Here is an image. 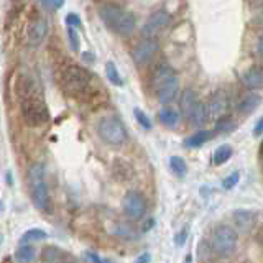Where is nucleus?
<instances>
[{"label":"nucleus","instance_id":"obj_1","mask_svg":"<svg viewBox=\"0 0 263 263\" xmlns=\"http://www.w3.org/2000/svg\"><path fill=\"white\" fill-rule=\"evenodd\" d=\"M99 16L104 25L120 36H130L135 31V16L117 4H104L99 7Z\"/></svg>","mask_w":263,"mask_h":263},{"label":"nucleus","instance_id":"obj_2","mask_svg":"<svg viewBox=\"0 0 263 263\" xmlns=\"http://www.w3.org/2000/svg\"><path fill=\"white\" fill-rule=\"evenodd\" d=\"M28 186L31 201L35 208L45 214L51 212V196H49V187L45 176V166L43 164H33L28 170Z\"/></svg>","mask_w":263,"mask_h":263},{"label":"nucleus","instance_id":"obj_3","mask_svg":"<svg viewBox=\"0 0 263 263\" xmlns=\"http://www.w3.org/2000/svg\"><path fill=\"white\" fill-rule=\"evenodd\" d=\"M60 82L64 92H68L69 96H81L89 89L92 76L86 68H82L79 64H66L61 69Z\"/></svg>","mask_w":263,"mask_h":263},{"label":"nucleus","instance_id":"obj_4","mask_svg":"<svg viewBox=\"0 0 263 263\" xmlns=\"http://www.w3.org/2000/svg\"><path fill=\"white\" fill-rule=\"evenodd\" d=\"M211 243H212L214 253H216L217 257L227 258L237 249L238 234H237V230L234 227L226 226V224H220V226H217L216 229L212 230Z\"/></svg>","mask_w":263,"mask_h":263},{"label":"nucleus","instance_id":"obj_5","mask_svg":"<svg viewBox=\"0 0 263 263\" xmlns=\"http://www.w3.org/2000/svg\"><path fill=\"white\" fill-rule=\"evenodd\" d=\"M22 117L28 127H41L49 120V112L46 104L41 101L40 96L25 99L20 102Z\"/></svg>","mask_w":263,"mask_h":263},{"label":"nucleus","instance_id":"obj_6","mask_svg":"<svg viewBox=\"0 0 263 263\" xmlns=\"http://www.w3.org/2000/svg\"><path fill=\"white\" fill-rule=\"evenodd\" d=\"M97 134L109 145H123L128 137L125 125L117 117H104L97 123Z\"/></svg>","mask_w":263,"mask_h":263},{"label":"nucleus","instance_id":"obj_7","mask_svg":"<svg viewBox=\"0 0 263 263\" xmlns=\"http://www.w3.org/2000/svg\"><path fill=\"white\" fill-rule=\"evenodd\" d=\"M122 209L130 220H142L146 214V197L137 189H132L123 196Z\"/></svg>","mask_w":263,"mask_h":263},{"label":"nucleus","instance_id":"obj_8","mask_svg":"<svg viewBox=\"0 0 263 263\" xmlns=\"http://www.w3.org/2000/svg\"><path fill=\"white\" fill-rule=\"evenodd\" d=\"M158 51H160L158 41L155 38H143L132 49V60H134L137 66H146L148 63L153 61V58L158 54Z\"/></svg>","mask_w":263,"mask_h":263},{"label":"nucleus","instance_id":"obj_9","mask_svg":"<svg viewBox=\"0 0 263 263\" xmlns=\"http://www.w3.org/2000/svg\"><path fill=\"white\" fill-rule=\"evenodd\" d=\"M48 35V22L43 15L31 16L27 25V43L35 48L43 43V40Z\"/></svg>","mask_w":263,"mask_h":263},{"label":"nucleus","instance_id":"obj_10","mask_svg":"<svg viewBox=\"0 0 263 263\" xmlns=\"http://www.w3.org/2000/svg\"><path fill=\"white\" fill-rule=\"evenodd\" d=\"M170 20H171V16L166 10L153 12L150 16H148V20L145 22L143 28H142L143 36L145 38H155L156 35H160V33L170 25Z\"/></svg>","mask_w":263,"mask_h":263},{"label":"nucleus","instance_id":"obj_11","mask_svg":"<svg viewBox=\"0 0 263 263\" xmlns=\"http://www.w3.org/2000/svg\"><path fill=\"white\" fill-rule=\"evenodd\" d=\"M229 109V96L226 90H216V92L212 94L211 97V104H209V114H211V117L212 119H220V117H224L226 112Z\"/></svg>","mask_w":263,"mask_h":263},{"label":"nucleus","instance_id":"obj_12","mask_svg":"<svg viewBox=\"0 0 263 263\" xmlns=\"http://www.w3.org/2000/svg\"><path fill=\"white\" fill-rule=\"evenodd\" d=\"M178 92H179V78L175 74V76L170 78L158 90H156V97H158L160 104L166 105L178 96Z\"/></svg>","mask_w":263,"mask_h":263},{"label":"nucleus","instance_id":"obj_13","mask_svg":"<svg viewBox=\"0 0 263 263\" xmlns=\"http://www.w3.org/2000/svg\"><path fill=\"white\" fill-rule=\"evenodd\" d=\"M234 224L242 230V232H249L253 229L255 222H257V212L252 209H235L232 212Z\"/></svg>","mask_w":263,"mask_h":263},{"label":"nucleus","instance_id":"obj_14","mask_svg":"<svg viewBox=\"0 0 263 263\" xmlns=\"http://www.w3.org/2000/svg\"><path fill=\"white\" fill-rule=\"evenodd\" d=\"M242 82L243 86L255 92V90L263 89V68L261 66H252L249 68L242 76Z\"/></svg>","mask_w":263,"mask_h":263},{"label":"nucleus","instance_id":"obj_15","mask_svg":"<svg viewBox=\"0 0 263 263\" xmlns=\"http://www.w3.org/2000/svg\"><path fill=\"white\" fill-rule=\"evenodd\" d=\"M15 90H16V96H18V99H20V102L25 101V99L38 96L36 82L33 81L30 76H20L18 81H16V84H15Z\"/></svg>","mask_w":263,"mask_h":263},{"label":"nucleus","instance_id":"obj_16","mask_svg":"<svg viewBox=\"0 0 263 263\" xmlns=\"http://www.w3.org/2000/svg\"><path fill=\"white\" fill-rule=\"evenodd\" d=\"M261 104V96L257 92H250L243 96L237 104V112L240 115H250L258 109Z\"/></svg>","mask_w":263,"mask_h":263},{"label":"nucleus","instance_id":"obj_17","mask_svg":"<svg viewBox=\"0 0 263 263\" xmlns=\"http://www.w3.org/2000/svg\"><path fill=\"white\" fill-rule=\"evenodd\" d=\"M158 120L166 128H176L181 122V114L175 107H163L158 112Z\"/></svg>","mask_w":263,"mask_h":263},{"label":"nucleus","instance_id":"obj_18","mask_svg":"<svg viewBox=\"0 0 263 263\" xmlns=\"http://www.w3.org/2000/svg\"><path fill=\"white\" fill-rule=\"evenodd\" d=\"M214 135H216V134H214V130H205V128L197 130V132H194L193 135H189L184 140V146L186 148H201L202 145L208 143L209 140H212Z\"/></svg>","mask_w":263,"mask_h":263},{"label":"nucleus","instance_id":"obj_19","mask_svg":"<svg viewBox=\"0 0 263 263\" xmlns=\"http://www.w3.org/2000/svg\"><path fill=\"white\" fill-rule=\"evenodd\" d=\"M175 76V71H173L171 66L168 64H160L152 74V87L155 89V92L158 90L164 82H166L170 78Z\"/></svg>","mask_w":263,"mask_h":263},{"label":"nucleus","instance_id":"obj_20","mask_svg":"<svg viewBox=\"0 0 263 263\" xmlns=\"http://www.w3.org/2000/svg\"><path fill=\"white\" fill-rule=\"evenodd\" d=\"M197 102H199L197 94L194 92L193 89H186L183 92V96H181V102H179L181 104V112H183V115L186 119H189V115L193 114Z\"/></svg>","mask_w":263,"mask_h":263},{"label":"nucleus","instance_id":"obj_21","mask_svg":"<svg viewBox=\"0 0 263 263\" xmlns=\"http://www.w3.org/2000/svg\"><path fill=\"white\" fill-rule=\"evenodd\" d=\"M211 117L209 114V105H205L204 102H197V105L194 107L193 114L189 115V122L193 123L194 127H202L205 122H208V119Z\"/></svg>","mask_w":263,"mask_h":263},{"label":"nucleus","instance_id":"obj_22","mask_svg":"<svg viewBox=\"0 0 263 263\" xmlns=\"http://www.w3.org/2000/svg\"><path fill=\"white\" fill-rule=\"evenodd\" d=\"M112 171L117 179L120 181H128L134 178V166L127 160H115Z\"/></svg>","mask_w":263,"mask_h":263},{"label":"nucleus","instance_id":"obj_23","mask_svg":"<svg viewBox=\"0 0 263 263\" xmlns=\"http://www.w3.org/2000/svg\"><path fill=\"white\" fill-rule=\"evenodd\" d=\"M234 155V148L224 143L216 148V152L212 153V163L216 164V166H222V164H226L230 158H232Z\"/></svg>","mask_w":263,"mask_h":263},{"label":"nucleus","instance_id":"obj_24","mask_svg":"<svg viewBox=\"0 0 263 263\" xmlns=\"http://www.w3.org/2000/svg\"><path fill=\"white\" fill-rule=\"evenodd\" d=\"M237 128V122L234 120V117H230V115H224V117H220L216 120V125H214V134H220V135H226V134H230V132H234Z\"/></svg>","mask_w":263,"mask_h":263},{"label":"nucleus","instance_id":"obj_25","mask_svg":"<svg viewBox=\"0 0 263 263\" xmlns=\"http://www.w3.org/2000/svg\"><path fill=\"white\" fill-rule=\"evenodd\" d=\"M170 168L178 178H184L187 175V163L184 161L183 156H171L170 158Z\"/></svg>","mask_w":263,"mask_h":263},{"label":"nucleus","instance_id":"obj_26","mask_svg":"<svg viewBox=\"0 0 263 263\" xmlns=\"http://www.w3.org/2000/svg\"><path fill=\"white\" fill-rule=\"evenodd\" d=\"M15 258L20 263H31L36 258V249L31 245H22L15 253Z\"/></svg>","mask_w":263,"mask_h":263},{"label":"nucleus","instance_id":"obj_27","mask_svg":"<svg viewBox=\"0 0 263 263\" xmlns=\"http://www.w3.org/2000/svg\"><path fill=\"white\" fill-rule=\"evenodd\" d=\"M105 76H107V79H109L110 84L117 86V87L123 86V79L120 76L117 66H115V63H112V61H107L105 63Z\"/></svg>","mask_w":263,"mask_h":263},{"label":"nucleus","instance_id":"obj_28","mask_svg":"<svg viewBox=\"0 0 263 263\" xmlns=\"http://www.w3.org/2000/svg\"><path fill=\"white\" fill-rule=\"evenodd\" d=\"M196 253H197V258H199V261H208V260H211L212 255H214V249H212L211 240H205V238H202V240L197 243Z\"/></svg>","mask_w":263,"mask_h":263},{"label":"nucleus","instance_id":"obj_29","mask_svg":"<svg viewBox=\"0 0 263 263\" xmlns=\"http://www.w3.org/2000/svg\"><path fill=\"white\" fill-rule=\"evenodd\" d=\"M46 238H48V234L43 229H30L22 235L20 240L22 242H40V240H46Z\"/></svg>","mask_w":263,"mask_h":263},{"label":"nucleus","instance_id":"obj_30","mask_svg":"<svg viewBox=\"0 0 263 263\" xmlns=\"http://www.w3.org/2000/svg\"><path fill=\"white\" fill-rule=\"evenodd\" d=\"M134 115H135V120H137L145 130H152V128H153V123H152L150 117H148V115H146L142 109H138V107H135V109H134Z\"/></svg>","mask_w":263,"mask_h":263},{"label":"nucleus","instance_id":"obj_31","mask_svg":"<svg viewBox=\"0 0 263 263\" xmlns=\"http://www.w3.org/2000/svg\"><path fill=\"white\" fill-rule=\"evenodd\" d=\"M238 181H240V173L238 171H234L230 173V175H227V178H224V181H222V187L226 189V191H230V189H234Z\"/></svg>","mask_w":263,"mask_h":263},{"label":"nucleus","instance_id":"obj_32","mask_svg":"<svg viewBox=\"0 0 263 263\" xmlns=\"http://www.w3.org/2000/svg\"><path fill=\"white\" fill-rule=\"evenodd\" d=\"M68 41H69V46H71L72 51L78 53L79 51V46H81V43H79V35H78L76 30L69 28V27H68Z\"/></svg>","mask_w":263,"mask_h":263},{"label":"nucleus","instance_id":"obj_33","mask_svg":"<svg viewBox=\"0 0 263 263\" xmlns=\"http://www.w3.org/2000/svg\"><path fill=\"white\" fill-rule=\"evenodd\" d=\"M115 234H117L119 237H122V238H134V237H137L135 230L132 229L130 226H127V224L117 226V229H115Z\"/></svg>","mask_w":263,"mask_h":263},{"label":"nucleus","instance_id":"obj_34","mask_svg":"<svg viewBox=\"0 0 263 263\" xmlns=\"http://www.w3.org/2000/svg\"><path fill=\"white\" fill-rule=\"evenodd\" d=\"M66 25H68L69 28H81L82 20L79 18L78 13H68L66 15Z\"/></svg>","mask_w":263,"mask_h":263},{"label":"nucleus","instance_id":"obj_35","mask_svg":"<svg viewBox=\"0 0 263 263\" xmlns=\"http://www.w3.org/2000/svg\"><path fill=\"white\" fill-rule=\"evenodd\" d=\"M58 257H60V253H58V250L54 249V247H48V249L43 250V258L48 263H54L58 260Z\"/></svg>","mask_w":263,"mask_h":263},{"label":"nucleus","instance_id":"obj_36","mask_svg":"<svg viewBox=\"0 0 263 263\" xmlns=\"http://www.w3.org/2000/svg\"><path fill=\"white\" fill-rule=\"evenodd\" d=\"M187 234H189V227L186 226V227H183L179 230V232H176V235H175V242H176V245H184V242H186V238H187Z\"/></svg>","mask_w":263,"mask_h":263},{"label":"nucleus","instance_id":"obj_37","mask_svg":"<svg viewBox=\"0 0 263 263\" xmlns=\"http://www.w3.org/2000/svg\"><path fill=\"white\" fill-rule=\"evenodd\" d=\"M41 4L49 8V10H58V8L64 5V0H41Z\"/></svg>","mask_w":263,"mask_h":263},{"label":"nucleus","instance_id":"obj_38","mask_svg":"<svg viewBox=\"0 0 263 263\" xmlns=\"http://www.w3.org/2000/svg\"><path fill=\"white\" fill-rule=\"evenodd\" d=\"M252 134H253V137H261L263 135V115H261V117L257 122H255Z\"/></svg>","mask_w":263,"mask_h":263},{"label":"nucleus","instance_id":"obj_39","mask_svg":"<svg viewBox=\"0 0 263 263\" xmlns=\"http://www.w3.org/2000/svg\"><path fill=\"white\" fill-rule=\"evenodd\" d=\"M150 261H152V253L150 252H142L134 260V263H150Z\"/></svg>","mask_w":263,"mask_h":263},{"label":"nucleus","instance_id":"obj_40","mask_svg":"<svg viewBox=\"0 0 263 263\" xmlns=\"http://www.w3.org/2000/svg\"><path fill=\"white\" fill-rule=\"evenodd\" d=\"M87 257H89V260L92 261V263H102L104 260L99 257L97 253H94V252H87Z\"/></svg>","mask_w":263,"mask_h":263},{"label":"nucleus","instance_id":"obj_41","mask_svg":"<svg viewBox=\"0 0 263 263\" xmlns=\"http://www.w3.org/2000/svg\"><path fill=\"white\" fill-rule=\"evenodd\" d=\"M257 51H258V54L263 58V35L258 38V43H257Z\"/></svg>","mask_w":263,"mask_h":263},{"label":"nucleus","instance_id":"obj_42","mask_svg":"<svg viewBox=\"0 0 263 263\" xmlns=\"http://www.w3.org/2000/svg\"><path fill=\"white\" fill-rule=\"evenodd\" d=\"M153 224H155V220H153V219H150V220H148V222H145V226H143V230H150Z\"/></svg>","mask_w":263,"mask_h":263},{"label":"nucleus","instance_id":"obj_43","mask_svg":"<svg viewBox=\"0 0 263 263\" xmlns=\"http://www.w3.org/2000/svg\"><path fill=\"white\" fill-rule=\"evenodd\" d=\"M258 155H260V160L263 161V140H261V143H260V152H258Z\"/></svg>","mask_w":263,"mask_h":263},{"label":"nucleus","instance_id":"obj_44","mask_svg":"<svg viewBox=\"0 0 263 263\" xmlns=\"http://www.w3.org/2000/svg\"><path fill=\"white\" fill-rule=\"evenodd\" d=\"M186 263H193V260H191V257H187V258H186Z\"/></svg>","mask_w":263,"mask_h":263},{"label":"nucleus","instance_id":"obj_45","mask_svg":"<svg viewBox=\"0 0 263 263\" xmlns=\"http://www.w3.org/2000/svg\"><path fill=\"white\" fill-rule=\"evenodd\" d=\"M5 263H8V261H5Z\"/></svg>","mask_w":263,"mask_h":263},{"label":"nucleus","instance_id":"obj_46","mask_svg":"<svg viewBox=\"0 0 263 263\" xmlns=\"http://www.w3.org/2000/svg\"><path fill=\"white\" fill-rule=\"evenodd\" d=\"M261 2H263V0H261Z\"/></svg>","mask_w":263,"mask_h":263}]
</instances>
